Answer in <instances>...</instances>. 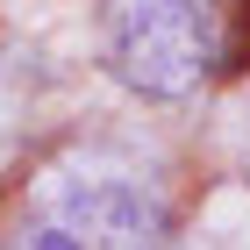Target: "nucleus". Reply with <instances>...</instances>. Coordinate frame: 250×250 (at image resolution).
Segmentation results:
<instances>
[{
	"mask_svg": "<svg viewBox=\"0 0 250 250\" xmlns=\"http://www.w3.org/2000/svg\"><path fill=\"white\" fill-rule=\"evenodd\" d=\"M172 214L129 172H58L15 214L7 250H165Z\"/></svg>",
	"mask_w": 250,
	"mask_h": 250,
	"instance_id": "f257e3e1",
	"label": "nucleus"
},
{
	"mask_svg": "<svg viewBox=\"0 0 250 250\" xmlns=\"http://www.w3.org/2000/svg\"><path fill=\"white\" fill-rule=\"evenodd\" d=\"M107 64L143 100H186L222 64L214 0H107Z\"/></svg>",
	"mask_w": 250,
	"mask_h": 250,
	"instance_id": "f03ea898",
	"label": "nucleus"
}]
</instances>
